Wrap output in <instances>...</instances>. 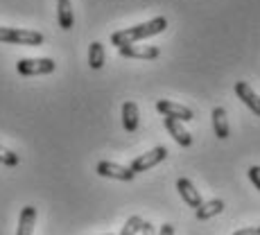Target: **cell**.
I'll list each match as a JSON object with an SVG mask.
<instances>
[{
	"instance_id": "23",
	"label": "cell",
	"mask_w": 260,
	"mask_h": 235,
	"mask_svg": "<svg viewBox=\"0 0 260 235\" xmlns=\"http://www.w3.org/2000/svg\"><path fill=\"white\" fill-rule=\"evenodd\" d=\"M256 228H258V235H260V226H256Z\"/></svg>"
},
{
	"instance_id": "14",
	"label": "cell",
	"mask_w": 260,
	"mask_h": 235,
	"mask_svg": "<svg viewBox=\"0 0 260 235\" xmlns=\"http://www.w3.org/2000/svg\"><path fill=\"white\" fill-rule=\"evenodd\" d=\"M57 18H59V27L61 29H73V7H71V0H57Z\"/></svg>"
},
{
	"instance_id": "4",
	"label": "cell",
	"mask_w": 260,
	"mask_h": 235,
	"mask_svg": "<svg viewBox=\"0 0 260 235\" xmlns=\"http://www.w3.org/2000/svg\"><path fill=\"white\" fill-rule=\"evenodd\" d=\"M166 156H168L166 147H154V149H149V152L141 154L138 158H134L132 165H129V170H132L134 174L145 172V170H149V167H154V165H158L161 161H166Z\"/></svg>"
},
{
	"instance_id": "2",
	"label": "cell",
	"mask_w": 260,
	"mask_h": 235,
	"mask_svg": "<svg viewBox=\"0 0 260 235\" xmlns=\"http://www.w3.org/2000/svg\"><path fill=\"white\" fill-rule=\"evenodd\" d=\"M0 43H18V46H41L43 34L34 29L18 27H0Z\"/></svg>"
},
{
	"instance_id": "7",
	"label": "cell",
	"mask_w": 260,
	"mask_h": 235,
	"mask_svg": "<svg viewBox=\"0 0 260 235\" xmlns=\"http://www.w3.org/2000/svg\"><path fill=\"white\" fill-rule=\"evenodd\" d=\"M177 190H179V194H181V199L188 204L190 208H194L197 211L199 206H202V194H199V190L192 186V181L190 179H179L177 181Z\"/></svg>"
},
{
	"instance_id": "11",
	"label": "cell",
	"mask_w": 260,
	"mask_h": 235,
	"mask_svg": "<svg viewBox=\"0 0 260 235\" xmlns=\"http://www.w3.org/2000/svg\"><path fill=\"white\" fill-rule=\"evenodd\" d=\"M34 222H37V208L25 206L18 217V231L16 235H32L34 233Z\"/></svg>"
},
{
	"instance_id": "24",
	"label": "cell",
	"mask_w": 260,
	"mask_h": 235,
	"mask_svg": "<svg viewBox=\"0 0 260 235\" xmlns=\"http://www.w3.org/2000/svg\"><path fill=\"white\" fill-rule=\"evenodd\" d=\"M107 235H109V233H107Z\"/></svg>"
},
{
	"instance_id": "16",
	"label": "cell",
	"mask_w": 260,
	"mask_h": 235,
	"mask_svg": "<svg viewBox=\"0 0 260 235\" xmlns=\"http://www.w3.org/2000/svg\"><path fill=\"white\" fill-rule=\"evenodd\" d=\"M88 66H91L93 71H100V68L104 66V46L100 41H93L91 46H88Z\"/></svg>"
},
{
	"instance_id": "13",
	"label": "cell",
	"mask_w": 260,
	"mask_h": 235,
	"mask_svg": "<svg viewBox=\"0 0 260 235\" xmlns=\"http://www.w3.org/2000/svg\"><path fill=\"white\" fill-rule=\"evenodd\" d=\"M213 131H215V136H217L219 141L229 138V116H226V111H224L222 107H217L213 111Z\"/></svg>"
},
{
	"instance_id": "5",
	"label": "cell",
	"mask_w": 260,
	"mask_h": 235,
	"mask_svg": "<svg viewBox=\"0 0 260 235\" xmlns=\"http://www.w3.org/2000/svg\"><path fill=\"white\" fill-rule=\"evenodd\" d=\"M95 172H98L100 177L118 179V181H134V179H136V174H134L129 167L118 165V163H111V161H100L98 167H95Z\"/></svg>"
},
{
	"instance_id": "19",
	"label": "cell",
	"mask_w": 260,
	"mask_h": 235,
	"mask_svg": "<svg viewBox=\"0 0 260 235\" xmlns=\"http://www.w3.org/2000/svg\"><path fill=\"white\" fill-rule=\"evenodd\" d=\"M247 174H249V179H251V183L258 188V192H260V165H251Z\"/></svg>"
},
{
	"instance_id": "6",
	"label": "cell",
	"mask_w": 260,
	"mask_h": 235,
	"mask_svg": "<svg viewBox=\"0 0 260 235\" xmlns=\"http://www.w3.org/2000/svg\"><path fill=\"white\" fill-rule=\"evenodd\" d=\"M156 111L163 113L166 118H174V120H181V122H188V120H192V109L183 107V104H177L172 102V99H161V102H156Z\"/></svg>"
},
{
	"instance_id": "22",
	"label": "cell",
	"mask_w": 260,
	"mask_h": 235,
	"mask_svg": "<svg viewBox=\"0 0 260 235\" xmlns=\"http://www.w3.org/2000/svg\"><path fill=\"white\" fill-rule=\"evenodd\" d=\"M233 235H258V228H240Z\"/></svg>"
},
{
	"instance_id": "10",
	"label": "cell",
	"mask_w": 260,
	"mask_h": 235,
	"mask_svg": "<svg viewBox=\"0 0 260 235\" xmlns=\"http://www.w3.org/2000/svg\"><path fill=\"white\" fill-rule=\"evenodd\" d=\"M236 95L260 118V97H258L256 93H253V88L249 86L247 82H236Z\"/></svg>"
},
{
	"instance_id": "15",
	"label": "cell",
	"mask_w": 260,
	"mask_h": 235,
	"mask_svg": "<svg viewBox=\"0 0 260 235\" xmlns=\"http://www.w3.org/2000/svg\"><path fill=\"white\" fill-rule=\"evenodd\" d=\"M224 211V202L222 199H211V202H204L202 206L194 211V215H197V219H211V217H215V215H219Z\"/></svg>"
},
{
	"instance_id": "17",
	"label": "cell",
	"mask_w": 260,
	"mask_h": 235,
	"mask_svg": "<svg viewBox=\"0 0 260 235\" xmlns=\"http://www.w3.org/2000/svg\"><path fill=\"white\" fill-rule=\"evenodd\" d=\"M143 224H145V219L141 217V215H132V217L124 222L122 233H120V235H138L143 231Z\"/></svg>"
},
{
	"instance_id": "18",
	"label": "cell",
	"mask_w": 260,
	"mask_h": 235,
	"mask_svg": "<svg viewBox=\"0 0 260 235\" xmlns=\"http://www.w3.org/2000/svg\"><path fill=\"white\" fill-rule=\"evenodd\" d=\"M0 163H3V165H9V167H14V165L21 163V158H18V154H14L12 149H5L3 145H0Z\"/></svg>"
},
{
	"instance_id": "20",
	"label": "cell",
	"mask_w": 260,
	"mask_h": 235,
	"mask_svg": "<svg viewBox=\"0 0 260 235\" xmlns=\"http://www.w3.org/2000/svg\"><path fill=\"white\" fill-rule=\"evenodd\" d=\"M158 235H174V226H172V224H163L161 231H158Z\"/></svg>"
},
{
	"instance_id": "8",
	"label": "cell",
	"mask_w": 260,
	"mask_h": 235,
	"mask_svg": "<svg viewBox=\"0 0 260 235\" xmlns=\"http://www.w3.org/2000/svg\"><path fill=\"white\" fill-rule=\"evenodd\" d=\"M118 52L124 59H156L161 54V50L156 46H127V48H118Z\"/></svg>"
},
{
	"instance_id": "1",
	"label": "cell",
	"mask_w": 260,
	"mask_h": 235,
	"mask_svg": "<svg viewBox=\"0 0 260 235\" xmlns=\"http://www.w3.org/2000/svg\"><path fill=\"white\" fill-rule=\"evenodd\" d=\"M168 27V18L166 16H156L147 23H141V25H134V27H127V29H118V32L111 34V43L116 48H127V46H134L136 41L141 39H149L154 34H161L163 29Z\"/></svg>"
},
{
	"instance_id": "3",
	"label": "cell",
	"mask_w": 260,
	"mask_h": 235,
	"mask_svg": "<svg viewBox=\"0 0 260 235\" xmlns=\"http://www.w3.org/2000/svg\"><path fill=\"white\" fill-rule=\"evenodd\" d=\"M57 63L52 59H21L16 63V71L23 75V77H34V75H50L54 73Z\"/></svg>"
},
{
	"instance_id": "9",
	"label": "cell",
	"mask_w": 260,
	"mask_h": 235,
	"mask_svg": "<svg viewBox=\"0 0 260 235\" xmlns=\"http://www.w3.org/2000/svg\"><path fill=\"white\" fill-rule=\"evenodd\" d=\"M166 129L170 131V136L181 145V147H190V145H192V136H190V131L181 124V120L166 118Z\"/></svg>"
},
{
	"instance_id": "21",
	"label": "cell",
	"mask_w": 260,
	"mask_h": 235,
	"mask_svg": "<svg viewBox=\"0 0 260 235\" xmlns=\"http://www.w3.org/2000/svg\"><path fill=\"white\" fill-rule=\"evenodd\" d=\"M143 235H156V228H154L152 226V224H147V222H145L143 224V231H141Z\"/></svg>"
},
{
	"instance_id": "12",
	"label": "cell",
	"mask_w": 260,
	"mask_h": 235,
	"mask_svg": "<svg viewBox=\"0 0 260 235\" xmlns=\"http://www.w3.org/2000/svg\"><path fill=\"white\" fill-rule=\"evenodd\" d=\"M138 118H141V113H138V104L136 102H124L122 104V124L129 133H134L138 129Z\"/></svg>"
}]
</instances>
